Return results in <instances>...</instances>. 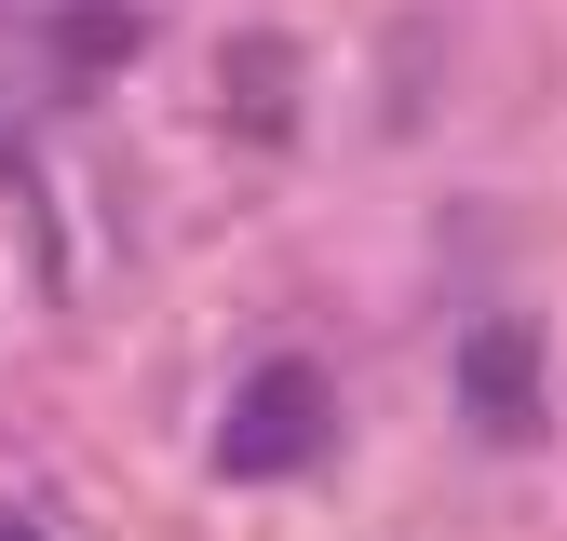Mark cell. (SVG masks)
<instances>
[{
    "label": "cell",
    "mask_w": 567,
    "mask_h": 541,
    "mask_svg": "<svg viewBox=\"0 0 567 541\" xmlns=\"http://www.w3.org/2000/svg\"><path fill=\"white\" fill-rule=\"evenodd\" d=\"M324 433H338V392H324V366L270 353V366L230 392V420H217V460H230V473H311V460H324Z\"/></svg>",
    "instance_id": "7a4b0ae2"
},
{
    "label": "cell",
    "mask_w": 567,
    "mask_h": 541,
    "mask_svg": "<svg viewBox=\"0 0 567 541\" xmlns=\"http://www.w3.org/2000/svg\"><path fill=\"white\" fill-rule=\"evenodd\" d=\"M230 122L244 135H298V54L284 41H230Z\"/></svg>",
    "instance_id": "277c9868"
},
{
    "label": "cell",
    "mask_w": 567,
    "mask_h": 541,
    "mask_svg": "<svg viewBox=\"0 0 567 541\" xmlns=\"http://www.w3.org/2000/svg\"><path fill=\"white\" fill-rule=\"evenodd\" d=\"M0 541H41V528H0Z\"/></svg>",
    "instance_id": "5b68a950"
},
{
    "label": "cell",
    "mask_w": 567,
    "mask_h": 541,
    "mask_svg": "<svg viewBox=\"0 0 567 541\" xmlns=\"http://www.w3.org/2000/svg\"><path fill=\"white\" fill-rule=\"evenodd\" d=\"M460 433H486V447H540L554 433V366H540L527 312L460 325Z\"/></svg>",
    "instance_id": "6da1fadb"
},
{
    "label": "cell",
    "mask_w": 567,
    "mask_h": 541,
    "mask_svg": "<svg viewBox=\"0 0 567 541\" xmlns=\"http://www.w3.org/2000/svg\"><path fill=\"white\" fill-rule=\"evenodd\" d=\"M135 41H150V14H135V0H68V14L41 28V54L68 68V82H109V68H122Z\"/></svg>",
    "instance_id": "3957f363"
}]
</instances>
